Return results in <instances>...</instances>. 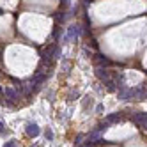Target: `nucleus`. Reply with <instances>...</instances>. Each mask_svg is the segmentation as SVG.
Wrapping results in <instances>:
<instances>
[{
    "label": "nucleus",
    "instance_id": "1",
    "mask_svg": "<svg viewBox=\"0 0 147 147\" xmlns=\"http://www.w3.org/2000/svg\"><path fill=\"white\" fill-rule=\"evenodd\" d=\"M131 94H133V99H145L147 98V89H145V85L135 87V89H131Z\"/></svg>",
    "mask_w": 147,
    "mask_h": 147
},
{
    "label": "nucleus",
    "instance_id": "2",
    "mask_svg": "<svg viewBox=\"0 0 147 147\" xmlns=\"http://www.w3.org/2000/svg\"><path fill=\"white\" fill-rule=\"evenodd\" d=\"M133 119H135V122L138 124L140 128H144V129L147 131V113L138 112V113H135V115H133Z\"/></svg>",
    "mask_w": 147,
    "mask_h": 147
},
{
    "label": "nucleus",
    "instance_id": "3",
    "mask_svg": "<svg viewBox=\"0 0 147 147\" xmlns=\"http://www.w3.org/2000/svg\"><path fill=\"white\" fill-rule=\"evenodd\" d=\"M94 60H96V66H101V67H108V66H112V60H110L108 57H105L103 53H96Z\"/></svg>",
    "mask_w": 147,
    "mask_h": 147
},
{
    "label": "nucleus",
    "instance_id": "4",
    "mask_svg": "<svg viewBox=\"0 0 147 147\" xmlns=\"http://www.w3.org/2000/svg\"><path fill=\"white\" fill-rule=\"evenodd\" d=\"M96 76H98L101 82H107V80H110V71H108L107 67L96 66Z\"/></svg>",
    "mask_w": 147,
    "mask_h": 147
},
{
    "label": "nucleus",
    "instance_id": "5",
    "mask_svg": "<svg viewBox=\"0 0 147 147\" xmlns=\"http://www.w3.org/2000/svg\"><path fill=\"white\" fill-rule=\"evenodd\" d=\"M5 99H9V101H11V103H14L18 98H20V92L14 89V87H5Z\"/></svg>",
    "mask_w": 147,
    "mask_h": 147
},
{
    "label": "nucleus",
    "instance_id": "6",
    "mask_svg": "<svg viewBox=\"0 0 147 147\" xmlns=\"http://www.w3.org/2000/svg\"><path fill=\"white\" fill-rule=\"evenodd\" d=\"M80 27H69V30H67V36H66V41H73V39H76L78 36H80Z\"/></svg>",
    "mask_w": 147,
    "mask_h": 147
},
{
    "label": "nucleus",
    "instance_id": "7",
    "mask_svg": "<svg viewBox=\"0 0 147 147\" xmlns=\"http://www.w3.org/2000/svg\"><path fill=\"white\" fill-rule=\"evenodd\" d=\"M41 131H39V126L37 124H32V122H30V124H27V135L28 136H32V138H34V136H37Z\"/></svg>",
    "mask_w": 147,
    "mask_h": 147
},
{
    "label": "nucleus",
    "instance_id": "8",
    "mask_svg": "<svg viewBox=\"0 0 147 147\" xmlns=\"http://www.w3.org/2000/svg\"><path fill=\"white\" fill-rule=\"evenodd\" d=\"M45 80H46V75H43V73H37V71H36V75H34V78H32V82L36 83V85L43 83Z\"/></svg>",
    "mask_w": 147,
    "mask_h": 147
},
{
    "label": "nucleus",
    "instance_id": "9",
    "mask_svg": "<svg viewBox=\"0 0 147 147\" xmlns=\"http://www.w3.org/2000/svg\"><path fill=\"white\" fill-rule=\"evenodd\" d=\"M121 121V113H110L108 117H107V122L112 124V122H119Z\"/></svg>",
    "mask_w": 147,
    "mask_h": 147
},
{
    "label": "nucleus",
    "instance_id": "10",
    "mask_svg": "<svg viewBox=\"0 0 147 147\" xmlns=\"http://www.w3.org/2000/svg\"><path fill=\"white\" fill-rule=\"evenodd\" d=\"M105 83H107L108 90H115V89H117V82H115V80H107Z\"/></svg>",
    "mask_w": 147,
    "mask_h": 147
},
{
    "label": "nucleus",
    "instance_id": "11",
    "mask_svg": "<svg viewBox=\"0 0 147 147\" xmlns=\"http://www.w3.org/2000/svg\"><path fill=\"white\" fill-rule=\"evenodd\" d=\"M108 128V122H105V124H99L98 128H96V131H103V129H107Z\"/></svg>",
    "mask_w": 147,
    "mask_h": 147
},
{
    "label": "nucleus",
    "instance_id": "12",
    "mask_svg": "<svg viewBox=\"0 0 147 147\" xmlns=\"http://www.w3.org/2000/svg\"><path fill=\"white\" fill-rule=\"evenodd\" d=\"M4 147H16V142H14V140H11V142H7Z\"/></svg>",
    "mask_w": 147,
    "mask_h": 147
},
{
    "label": "nucleus",
    "instance_id": "13",
    "mask_svg": "<svg viewBox=\"0 0 147 147\" xmlns=\"http://www.w3.org/2000/svg\"><path fill=\"white\" fill-rule=\"evenodd\" d=\"M46 138H48V140H51V138H53V133H51V131H50V129H48V131H46Z\"/></svg>",
    "mask_w": 147,
    "mask_h": 147
},
{
    "label": "nucleus",
    "instance_id": "14",
    "mask_svg": "<svg viewBox=\"0 0 147 147\" xmlns=\"http://www.w3.org/2000/svg\"><path fill=\"white\" fill-rule=\"evenodd\" d=\"M2 131H4V124H2V122H0V133H2Z\"/></svg>",
    "mask_w": 147,
    "mask_h": 147
},
{
    "label": "nucleus",
    "instance_id": "15",
    "mask_svg": "<svg viewBox=\"0 0 147 147\" xmlns=\"http://www.w3.org/2000/svg\"><path fill=\"white\" fill-rule=\"evenodd\" d=\"M2 94H4V90H2V87H0V96H2Z\"/></svg>",
    "mask_w": 147,
    "mask_h": 147
}]
</instances>
